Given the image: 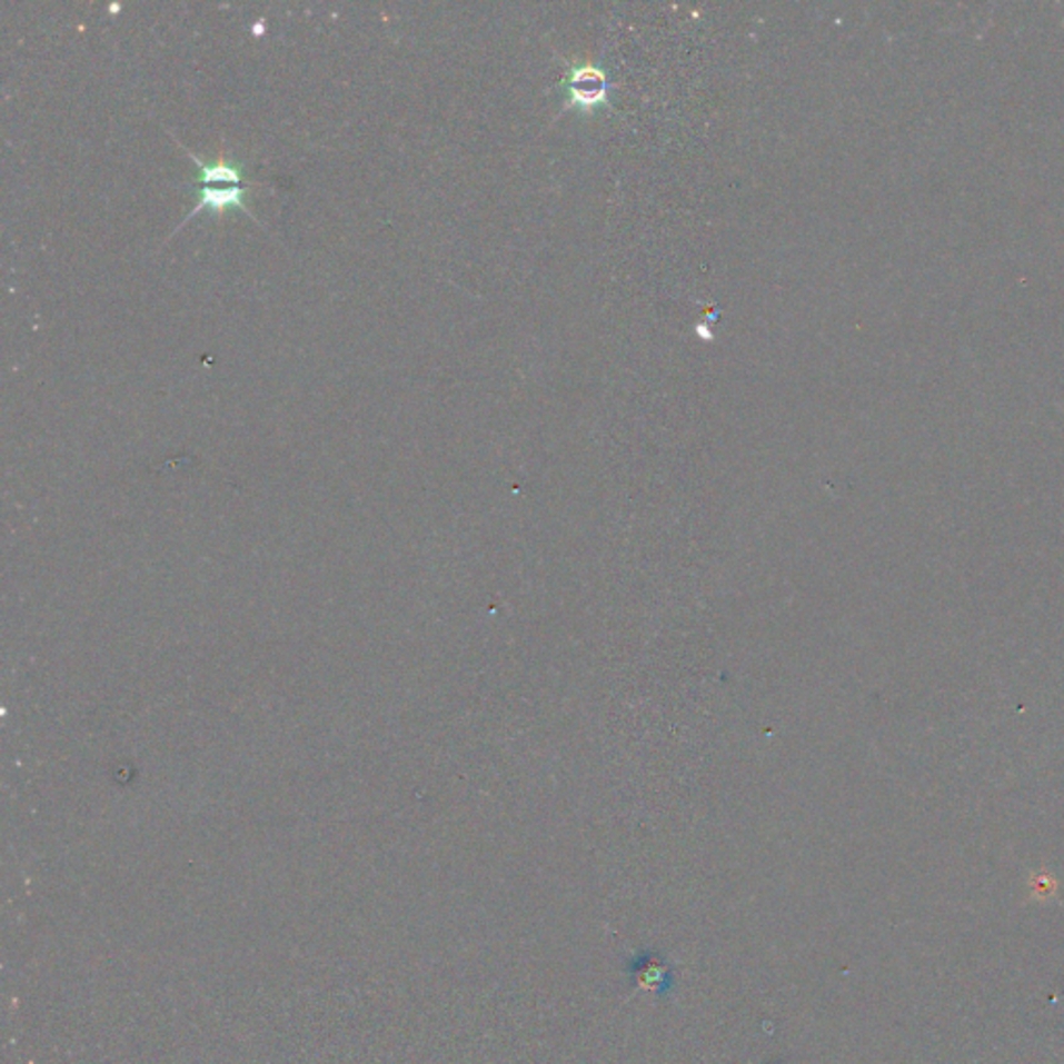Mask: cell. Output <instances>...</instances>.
I'll use <instances>...</instances> for the list:
<instances>
[{"label":"cell","mask_w":1064,"mask_h":1064,"mask_svg":"<svg viewBox=\"0 0 1064 1064\" xmlns=\"http://www.w3.org/2000/svg\"><path fill=\"white\" fill-rule=\"evenodd\" d=\"M568 105L578 111L593 112L609 98V78L599 64H574L561 81Z\"/></svg>","instance_id":"1"},{"label":"cell","mask_w":1064,"mask_h":1064,"mask_svg":"<svg viewBox=\"0 0 1064 1064\" xmlns=\"http://www.w3.org/2000/svg\"><path fill=\"white\" fill-rule=\"evenodd\" d=\"M243 196H246V190H243L241 186H227V188L202 186L200 191H198V202H196V207H193V210L188 215V219L196 217V212L202 210V208H210V210L222 212L227 207L241 208V210H246V212L252 217V210L246 205Z\"/></svg>","instance_id":"2"},{"label":"cell","mask_w":1064,"mask_h":1064,"mask_svg":"<svg viewBox=\"0 0 1064 1064\" xmlns=\"http://www.w3.org/2000/svg\"><path fill=\"white\" fill-rule=\"evenodd\" d=\"M191 159L196 160L198 165V176H200V186H212V183H225V186H239L241 183V171H239L238 165L233 162H225V160H217V162H205V160L198 159L191 150H188Z\"/></svg>","instance_id":"3"}]
</instances>
